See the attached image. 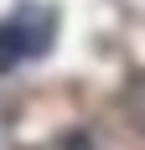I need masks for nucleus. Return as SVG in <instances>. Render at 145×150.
I'll use <instances>...</instances> for the list:
<instances>
[{
  "mask_svg": "<svg viewBox=\"0 0 145 150\" xmlns=\"http://www.w3.org/2000/svg\"><path fill=\"white\" fill-rule=\"evenodd\" d=\"M124 114H130L135 135L145 140V73H135L130 83H124Z\"/></svg>",
  "mask_w": 145,
  "mask_h": 150,
  "instance_id": "nucleus-2",
  "label": "nucleus"
},
{
  "mask_svg": "<svg viewBox=\"0 0 145 150\" xmlns=\"http://www.w3.org/2000/svg\"><path fill=\"white\" fill-rule=\"evenodd\" d=\"M52 31H57V11L42 5V0H21V5L0 21V73L21 67L26 57H47Z\"/></svg>",
  "mask_w": 145,
  "mask_h": 150,
  "instance_id": "nucleus-1",
  "label": "nucleus"
}]
</instances>
